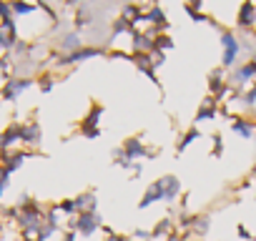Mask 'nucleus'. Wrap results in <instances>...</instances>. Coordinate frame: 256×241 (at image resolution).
<instances>
[{
  "label": "nucleus",
  "instance_id": "nucleus-1",
  "mask_svg": "<svg viewBox=\"0 0 256 241\" xmlns=\"http://www.w3.org/2000/svg\"><path fill=\"white\" fill-rule=\"evenodd\" d=\"M103 226V216L98 211H86V214H76L73 218H68L66 228L68 231H76L78 236L83 238H90L93 234H98Z\"/></svg>",
  "mask_w": 256,
  "mask_h": 241
},
{
  "label": "nucleus",
  "instance_id": "nucleus-2",
  "mask_svg": "<svg viewBox=\"0 0 256 241\" xmlns=\"http://www.w3.org/2000/svg\"><path fill=\"white\" fill-rule=\"evenodd\" d=\"M106 53V48H93V46H83V48H78V50H73V53H58L56 58H53V68H70V66H78V63H86V60H90V58H98V56H103Z\"/></svg>",
  "mask_w": 256,
  "mask_h": 241
},
{
  "label": "nucleus",
  "instance_id": "nucleus-3",
  "mask_svg": "<svg viewBox=\"0 0 256 241\" xmlns=\"http://www.w3.org/2000/svg\"><path fill=\"white\" fill-rule=\"evenodd\" d=\"M33 83H36V78H30V76H13V78H8V80L3 83V88H0V98H3L6 103H13V100H18V96L26 93Z\"/></svg>",
  "mask_w": 256,
  "mask_h": 241
},
{
  "label": "nucleus",
  "instance_id": "nucleus-4",
  "mask_svg": "<svg viewBox=\"0 0 256 241\" xmlns=\"http://www.w3.org/2000/svg\"><path fill=\"white\" fill-rule=\"evenodd\" d=\"M221 48H224V56H221V68H234L236 66V58L241 53V40H236V36L231 30H221Z\"/></svg>",
  "mask_w": 256,
  "mask_h": 241
},
{
  "label": "nucleus",
  "instance_id": "nucleus-5",
  "mask_svg": "<svg viewBox=\"0 0 256 241\" xmlns=\"http://www.w3.org/2000/svg\"><path fill=\"white\" fill-rule=\"evenodd\" d=\"M120 151H123V156H126L128 161H141V158H154V156H158V148H146V144H144L138 136L126 138L123 146H120Z\"/></svg>",
  "mask_w": 256,
  "mask_h": 241
},
{
  "label": "nucleus",
  "instance_id": "nucleus-6",
  "mask_svg": "<svg viewBox=\"0 0 256 241\" xmlns=\"http://www.w3.org/2000/svg\"><path fill=\"white\" fill-rule=\"evenodd\" d=\"M28 156H33V151H8L3 158H0V168H3L8 176H13V174L26 164Z\"/></svg>",
  "mask_w": 256,
  "mask_h": 241
},
{
  "label": "nucleus",
  "instance_id": "nucleus-7",
  "mask_svg": "<svg viewBox=\"0 0 256 241\" xmlns=\"http://www.w3.org/2000/svg\"><path fill=\"white\" fill-rule=\"evenodd\" d=\"M43 141V128L38 120H28V124H20V144L23 146H38Z\"/></svg>",
  "mask_w": 256,
  "mask_h": 241
},
{
  "label": "nucleus",
  "instance_id": "nucleus-8",
  "mask_svg": "<svg viewBox=\"0 0 256 241\" xmlns=\"http://www.w3.org/2000/svg\"><path fill=\"white\" fill-rule=\"evenodd\" d=\"M236 26L241 30H254L256 28V6L251 3V0H244L241 8H238V18H236Z\"/></svg>",
  "mask_w": 256,
  "mask_h": 241
},
{
  "label": "nucleus",
  "instance_id": "nucleus-9",
  "mask_svg": "<svg viewBox=\"0 0 256 241\" xmlns=\"http://www.w3.org/2000/svg\"><path fill=\"white\" fill-rule=\"evenodd\" d=\"M158 181V186H161V191H164V201L166 204H174L178 196H181V178H176V176H161V178H156Z\"/></svg>",
  "mask_w": 256,
  "mask_h": 241
},
{
  "label": "nucleus",
  "instance_id": "nucleus-10",
  "mask_svg": "<svg viewBox=\"0 0 256 241\" xmlns=\"http://www.w3.org/2000/svg\"><path fill=\"white\" fill-rule=\"evenodd\" d=\"M83 46H86V40H83V36H80L78 30H66V33L58 36V48H60V53H73V50H78V48H83Z\"/></svg>",
  "mask_w": 256,
  "mask_h": 241
},
{
  "label": "nucleus",
  "instance_id": "nucleus-11",
  "mask_svg": "<svg viewBox=\"0 0 256 241\" xmlns=\"http://www.w3.org/2000/svg\"><path fill=\"white\" fill-rule=\"evenodd\" d=\"M218 108H221V103L214 98V96H208V98H204L201 100V108L196 110V124H204V120H214L216 116H218Z\"/></svg>",
  "mask_w": 256,
  "mask_h": 241
},
{
  "label": "nucleus",
  "instance_id": "nucleus-12",
  "mask_svg": "<svg viewBox=\"0 0 256 241\" xmlns=\"http://www.w3.org/2000/svg\"><path fill=\"white\" fill-rule=\"evenodd\" d=\"M96 23V16H93V8H90V3H83V6H78V10H76V18H73V30H86V28H90Z\"/></svg>",
  "mask_w": 256,
  "mask_h": 241
},
{
  "label": "nucleus",
  "instance_id": "nucleus-13",
  "mask_svg": "<svg viewBox=\"0 0 256 241\" xmlns=\"http://www.w3.org/2000/svg\"><path fill=\"white\" fill-rule=\"evenodd\" d=\"M131 60H134V66H136L144 76H148V78L158 86V80H156V66H154L151 53H131Z\"/></svg>",
  "mask_w": 256,
  "mask_h": 241
},
{
  "label": "nucleus",
  "instance_id": "nucleus-14",
  "mask_svg": "<svg viewBox=\"0 0 256 241\" xmlns=\"http://www.w3.org/2000/svg\"><path fill=\"white\" fill-rule=\"evenodd\" d=\"M73 204H76V211H78V214L98 211V196H96V191H83V194H78V196L73 198Z\"/></svg>",
  "mask_w": 256,
  "mask_h": 241
},
{
  "label": "nucleus",
  "instance_id": "nucleus-15",
  "mask_svg": "<svg viewBox=\"0 0 256 241\" xmlns=\"http://www.w3.org/2000/svg\"><path fill=\"white\" fill-rule=\"evenodd\" d=\"M208 231H211V216H206V214H196V216H191V236L204 238Z\"/></svg>",
  "mask_w": 256,
  "mask_h": 241
},
{
  "label": "nucleus",
  "instance_id": "nucleus-16",
  "mask_svg": "<svg viewBox=\"0 0 256 241\" xmlns=\"http://www.w3.org/2000/svg\"><path fill=\"white\" fill-rule=\"evenodd\" d=\"M156 201H164V191H161V186H158V181H154L148 188H146V194L141 196V201H138V208L144 211V208H148V206H154Z\"/></svg>",
  "mask_w": 256,
  "mask_h": 241
},
{
  "label": "nucleus",
  "instance_id": "nucleus-17",
  "mask_svg": "<svg viewBox=\"0 0 256 241\" xmlns=\"http://www.w3.org/2000/svg\"><path fill=\"white\" fill-rule=\"evenodd\" d=\"M231 131L234 134H238L241 138H251L254 136V131H256V124H254V120H248V118H234L231 120Z\"/></svg>",
  "mask_w": 256,
  "mask_h": 241
},
{
  "label": "nucleus",
  "instance_id": "nucleus-18",
  "mask_svg": "<svg viewBox=\"0 0 256 241\" xmlns=\"http://www.w3.org/2000/svg\"><path fill=\"white\" fill-rule=\"evenodd\" d=\"M176 226H174V221L166 216V218H158L156 224H154V228H151V238L154 241H158V238H166L171 231H174Z\"/></svg>",
  "mask_w": 256,
  "mask_h": 241
},
{
  "label": "nucleus",
  "instance_id": "nucleus-19",
  "mask_svg": "<svg viewBox=\"0 0 256 241\" xmlns=\"http://www.w3.org/2000/svg\"><path fill=\"white\" fill-rule=\"evenodd\" d=\"M134 30H136V26H134L131 20H126V18L118 16V18L110 23V40H113L116 36H120V33H134ZM110 40H108V43H110Z\"/></svg>",
  "mask_w": 256,
  "mask_h": 241
},
{
  "label": "nucleus",
  "instance_id": "nucleus-20",
  "mask_svg": "<svg viewBox=\"0 0 256 241\" xmlns=\"http://www.w3.org/2000/svg\"><path fill=\"white\" fill-rule=\"evenodd\" d=\"M198 138H201V131H198V128H188V131H186V134L176 141V154L186 151V148H188L194 141H198Z\"/></svg>",
  "mask_w": 256,
  "mask_h": 241
},
{
  "label": "nucleus",
  "instance_id": "nucleus-21",
  "mask_svg": "<svg viewBox=\"0 0 256 241\" xmlns=\"http://www.w3.org/2000/svg\"><path fill=\"white\" fill-rule=\"evenodd\" d=\"M10 10H13V18H16V16H30L38 8L33 3H26V0H10Z\"/></svg>",
  "mask_w": 256,
  "mask_h": 241
},
{
  "label": "nucleus",
  "instance_id": "nucleus-22",
  "mask_svg": "<svg viewBox=\"0 0 256 241\" xmlns=\"http://www.w3.org/2000/svg\"><path fill=\"white\" fill-rule=\"evenodd\" d=\"M171 48H174L171 36H166V33H156V36H154V53H166V50H171Z\"/></svg>",
  "mask_w": 256,
  "mask_h": 241
},
{
  "label": "nucleus",
  "instance_id": "nucleus-23",
  "mask_svg": "<svg viewBox=\"0 0 256 241\" xmlns=\"http://www.w3.org/2000/svg\"><path fill=\"white\" fill-rule=\"evenodd\" d=\"M184 10H186V16H188L194 23H208V20H211L206 13H201V8H194V6H186V3H184Z\"/></svg>",
  "mask_w": 256,
  "mask_h": 241
},
{
  "label": "nucleus",
  "instance_id": "nucleus-24",
  "mask_svg": "<svg viewBox=\"0 0 256 241\" xmlns=\"http://www.w3.org/2000/svg\"><path fill=\"white\" fill-rule=\"evenodd\" d=\"M38 80V88H40V93H50L53 88H56V76L53 73H43L40 78H36Z\"/></svg>",
  "mask_w": 256,
  "mask_h": 241
},
{
  "label": "nucleus",
  "instance_id": "nucleus-25",
  "mask_svg": "<svg viewBox=\"0 0 256 241\" xmlns=\"http://www.w3.org/2000/svg\"><path fill=\"white\" fill-rule=\"evenodd\" d=\"M56 206H58V211H60V214H66L68 218H73V216L78 214V211H76V204H73V198H63V201H60V204H56Z\"/></svg>",
  "mask_w": 256,
  "mask_h": 241
},
{
  "label": "nucleus",
  "instance_id": "nucleus-26",
  "mask_svg": "<svg viewBox=\"0 0 256 241\" xmlns=\"http://www.w3.org/2000/svg\"><path fill=\"white\" fill-rule=\"evenodd\" d=\"M211 141H214L211 156H214V158H218V156L224 154V136H221V134H214V138H211Z\"/></svg>",
  "mask_w": 256,
  "mask_h": 241
},
{
  "label": "nucleus",
  "instance_id": "nucleus-27",
  "mask_svg": "<svg viewBox=\"0 0 256 241\" xmlns=\"http://www.w3.org/2000/svg\"><path fill=\"white\" fill-rule=\"evenodd\" d=\"M8 18H13L10 0H0V20H8Z\"/></svg>",
  "mask_w": 256,
  "mask_h": 241
},
{
  "label": "nucleus",
  "instance_id": "nucleus-28",
  "mask_svg": "<svg viewBox=\"0 0 256 241\" xmlns=\"http://www.w3.org/2000/svg\"><path fill=\"white\" fill-rule=\"evenodd\" d=\"M236 234H238L244 241H251V234H248V228H246V226H238V228H236Z\"/></svg>",
  "mask_w": 256,
  "mask_h": 241
},
{
  "label": "nucleus",
  "instance_id": "nucleus-29",
  "mask_svg": "<svg viewBox=\"0 0 256 241\" xmlns=\"http://www.w3.org/2000/svg\"><path fill=\"white\" fill-rule=\"evenodd\" d=\"M103 241H131L128 236H123V234H113V236H106Z\"/></svg>",
  "mask_w": 256,
  "mask_h": 241
},
{
  "label": "nucleus",
  "instance_id": "nucleus-30",
  "mask_svg": "<svg viewBox=\"0 0 256 241\" xmlns=\"http://www.w3.org/2000/svg\"><path fill=\"white\" fill-rule=\"evenodd\" d=\"M63 241H78V234L76 231H66L63 234Z\"/></svg>",
  "mask_w": 256,
  "mask_h": 241
},
{
  "label": "nucleus",
  "instance_id": "nucleus-31",
  "mask_svg": "<svg viewBox=\"0 0 256 241\" xmlns=\"http://www.w3.org/2000/svg\"><path fill=\"white\" fill-rule=\"evenodd\" d=\"M63 3H66V6H83L86 0H63Z\"/></svg>",
  "mask_w": 256,
  "mask_h": 241
},
{
  "label": "nucleus",
  "instance_id": "nucleus-32",
  "mask_svg": "<svg viewBox=\"0 0 256 241\" xmlns=\"http://www.w3.org/2000/svg\"><path fill=\"white\" fill-rule=\"evenodd\" d=\"M20 241H38V238H20Z\"/></svg>",
  "mask_w": 256,
  "mask_h": 241
}]
</instances>
